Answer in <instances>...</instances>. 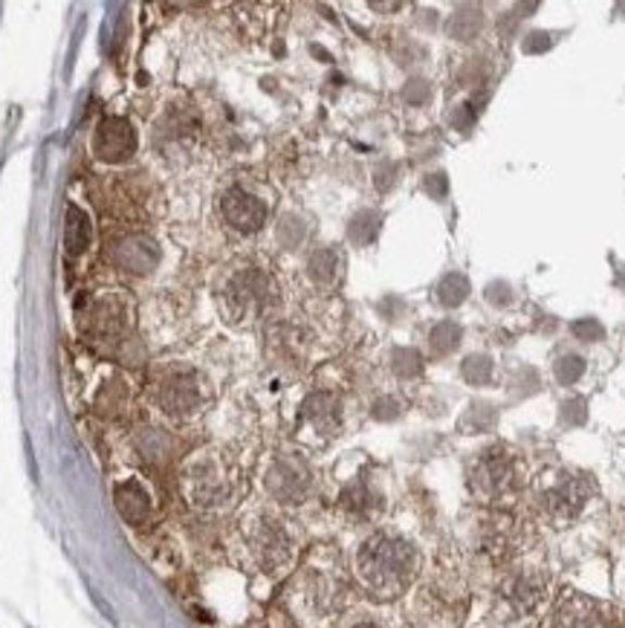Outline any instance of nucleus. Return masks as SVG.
Segmentation results:
<instances>
[{
	"label": "nucleus",
	"instance_id": "f257e3e1",
	"mask_svg": "<svg viewBox=\"0 0 625 628\" xmlns=\"http://www.w3.org/2000/svg\"><path fill=\"white\" fill-rule=\"evenodd\" d=\"M359 582L377 600H394L406 593L420 571V553L406 536L377 530L359 544L354 556Z\"/></svg>",
	"mask_w": 625,
	"mask_h": 628
},
{
	"label": "nucleus",
	"instance_id": "f03ea898",
	"mask_svg": "<svg viewBox=\"0 0 625 628\" xmlns=\"http://www.w3.org/2000/svg\"><path fill=\"white\" fill-rule=\"evenodd\" d=\"M347 597L345 576L324 559H310L290 585V608L304 626L319 628L342 611Z\"/></svg>",
	"mask_w": 625,
	"mask_h": 628
},
{
	"label": "nucleus",
	"instance_id": "7ed1b4c3",
	"mask_svg": "<svg viewBox=\"0 0 625 628\" xmlns=\"http://www.w3.org/2000/svg\"><path fill=\"white\" fill-rule=\"evenodd\" d=\"M182 496L197 510H220L234 496V472L224 454L197 452L182 463Z\"/></svg>",
	"mask_w": 625,
	"mask_h": 628
},
{
	"label": "nucleus",
	"instance_id": "20e7f679",
	"mask_svg": "<svg viewBox=\"0 0 625 628\" xmlns=\"http://www.w3.org/2000/svg\"><path fill=\"white\" fill-rule=\"evenodd\" d=\"M243 544L246 553L264 574H278L290 567L295 556V539L281 518L269 513H255L243 522Z\"/></svg>",
	"mask_w": 625,
	"mask_h": 628
},
{
	"label": "nucleus",
	"instance_id": "39448f33",
	"mask_svg": "<svg viewBox=\"0 0 625 628\" xmlns=\"http://www.w3.org/2000/svg\"><path fill=\"white\" fill-rule=\"evenodd\" d=\"M264 487L278 504H302L316 489V475H312L310 463L302 461V458L281 454V458L269 463L267 475H264Z\"/></svg>",
	"mask_w": 625,
	"mask_h": 628
},
{
	"label": "nucleus",
	"instance_id": "423d86ee",
	"mask_svg": "<svg viewBox=\"0 0 625 628\" xmlns=\"http://www.w3.org/2000/svg\"><path fill=\"white\" fill-rule=\"evenodd\" d=\"M590 496V484L582 475L571 472H556L550 480H541L538 487V507L550 515L553 522H567L579 513Z\"/></svg>",
	"mask_w": 625,
	"mask_h": 628
},
{
	"label": "nucleus",
	"instance_id": "0eeeda50",
	"mask_svg": "<svg viewBox=\"0 0 625 628\" xmlns=\"http://www.w3.org/2000/svg\"><path fill=\"white\" fill-rule=\"evenodd\" d=\"M160 409L174 420H189L203 409V385L191 371H174L156 388Z\"/></svg>",
	"mask_w": 625,
	"mask_h": 628
},
{
	"label": "nucleus",
	"instance_id": "6e6552de",
	"mask_svg": "<svg viewBox=\"0 0 625 628\" xmlns=\"http://www.w3.org/2000/svg\"><path fill=\"white\" fill-rule=\"evenodd\" d=\"M226 302L232 316L250 319V316L264 313L272 302V284L260 270H243L238 272L229 287H226Z\"/></svg>",
	"mask_w": 625,
	"mask_h": 628
},
{
	"label": "nucleus",
	"instance_id": "1a4fd4ad",
	"mask_svg": "<svg viewBox=\"0 0 625 628\" xmlns=\"http://www.w3.org/2000/svg\"><path fill=\"white\" fill-rule=\"evenodd\" d=\"M515 487V463L501 449H486L472 466V489L484 498H501Z\"/></svg>",
	"mask_w": 625,
	"mask_h": 628
},
{
	"label": "nucleus",
	"instance_id": "9d476101",
	"mask_svg": "<svg viewBox=\"0 0 625 628\" xmlns=\"http://www.w3.org/2000/svg\"><path fill=\"white\" fill-rule=\"evenodd\" d=\"M95 157L104 159V163H125V159L137 151V131L128 119H119V116H111L99 125L93 140Z\"/></svg>",
	"mask_w": 625,
	"mask_h": 628
},
{
	"label": "nucleus",
	"instance_id": "9b49d317",
	"mask_svg": "<svg viewBox=\"0 0 625 628\" xmlns=\"http://www.w3.org/2000/svg\"><path fill=\"white\" fill-rule=\"evenodd\" d=\"M113 504L130 527H142L154 518V496L139 478H122L113 487Z\"/></svg>",
	"mask_w": 625,
	"mask_h": 628
},
{
	"label": "nucleus",
	"instance_id": "f8f14e48",
	"mask_svg": "<svg viewBox=\"0 0 625 628\" xmlns=\"http://www.w3.org/2000/svg\"><path fill=\"white\" fill-rule=\"evenodd\" d=\"M220 212H224L226 223L238 232H258L267 220V206L255 197V194L243 192V189H229L220 201Z\"/></svg>",
	"mask_w": 625,
	"mask_h": 628
},
{
	"label": "nucleus",
	"instance_id": "ddd939ff",
	"mask_svg": "<svg viewBox=\"0 0 625 628\" xmlns=\"http://www.w3.org/2000/svg\"><path fill=\"white\" fill-rule=\"evenodd\" d=\"M541 597H545V585L536 574H515L501 585L503 608L515 614V617L530 614L541 602Z\"/></svg>",
	"mask_w": 625,
	"mask_h": 628
},
{
	"label": "nucleus",
	"instance_id": "4468645a",
	"mask_svg": "<svg viewBox=\"0 0 625 628\" xmlns=\"http://www.w3.org/2000/svg\"><path fill=\"white\" fill-rule=\"evenodd\" d=\"M111 258L113 264L125 272H148L154 270V264L160 261V249H156L154 241H148V238L142 235H133L113 246Z\"/></svg>",
	"mask_w": 625,
	"mask_h": 628
},
{
	"label": "nucleus",
	"instance_id": "2eb2a0df",
	"mask_svg": "<svg viewBox=\"0 0 625 628\" xmlns=\"http://www.w3.org/2000/svg\"><path fill=\"white\" fill-rule=\"evenodd\" d=\"M302 423L310 428L312 435L333 437L339 423H342V411L339 402L330 394H312L310 400L302 406Z\"/></svg>",
	"mask_w": 625,
	"mask_h": 628
},
{
	"label": "nucleus",
	"instance_id": "dca6fc26",
	"mask_svg": "<svg viewBox=\"0 0 625 628\" xmlns=\"http://www.w3.org/2000/svg\"><path fill=\"white\" fill-rule=\"evenodd\" d=\"M559 628H605V614L597 602L573 597L571 602H564L562 614H559Z\"/></svg>",
	"mask_w": 625,
	"mask_h": 628
},
{
	"label": "nucleus",
	"instance_id": "f3484780",
	"mask_svg": "<svg viewBox=\"0 0 625 628\" xmlns=\"http://www.w3.org/2000/svg\"><path fill=\"white\" fill-rule=\"evenodd\" d=\"M90 244V218L87 212L69 203L67 215H64V246L69 255H81Z\"/></svg>",
	"mask_w": 625,
	"mask_h": 628
},
{
	"label": "nucleus",
	"instance_id": "a211bd4d",
	"mask_svg": "<svg viewBox=\"0 0 625 628\" xmlns=\"http://www.w3.org/2000/svg\"><path fill=\"white\" fill-rule=\"evenodd\" d=\"M342 507H345L350 515H356V518H371V515L380 510V496L373 492L371 484L354 480V484L345 489V496H342Z\"/></svg>",
	"mask_w": 625,
	"mask_h": 628
},
{
	"label": "nucleus",
	"instance_id": "6ab92c4d",
	"mask_svg": "<svg viewBox=\"0 0 625 628\" xmlns=\"http://www.w3.org/2000/svg\"><path fill=\"white\" fill-rule=\"evenodd\" d=\"M342 275V255L336 249H319L310 258V279L319 287H333Z\"/></svg>",
	"mask_w": 625,
	"mask_h": 628
},
{
	"label": "nucleus",
	"instance_id": "aec40b11",
	"mask_svg": "<svg viewBox=\"0 0 625 628\" xmlns=\"http://www.w3.org/2000/svg\"><path fill=\"white\" fill-rule=\"evenodd\" d=\"M469 293V281L463 275H446V279L437 284V298H441L446 307L460 305Z\"/></svg>",
	"mask_w": 625,
	"mask_h": 628
},
{
	"label": "nucleus",
	"instance_id": "412c9836",
	"mask_svg": "<svg viewBox=\"0 0 625 628\" xmlns=\"http://www.w3.org/2000/svg\"><path fill=\"white\" fill-rule=\"evenodd\" d=\"M481 24H484V21H481V15H477L475 10H460L458 15L451 18L449 33L458 38V41H469V38L475 36L477 29H481Z\"/></svg>",
	"mask_w": 625,
	"mask_h": 628
},
{
	"label": "nucleus",
	"instance_id": "4be33fe9",
	"mask_svg": "<svg viewBox=\"0 0 625 628\" xmlns=\"http://www.w3.org/2000/svg\"><path fill=\"white\" fill-rule=\"evenodd\" d=\"M460 342V328L455 322H441L432 331V348L437 354H451V350L458 348Z\"/></svg>",
	"mask_w": 625,
	"mask_h": 628
},
{
	"label": "nucleus",
	"instance_id": "5701e85b",
	"mask_svg": "<svg viewBox=\"0 0 625 628\" xmlns=\"http://www.w3.org/2000/svg\"><path fill=\"white\" fill-rule=\"evenodd\" d=\"M377 215L373 212H362V215H356L354 223H350V229H347V235H350V241H356V244H368L373 238V232H377Z\"/></svg>",
	"mask_w": 625,
	"mask_h": 628
},
{
	"label": "nucleus",
	"instance_id": "b1692460",
	"mask_svg": "<svg viewBox=\"0 0 625 628\" xmlns=\"http://www.w3.org/2000/svg\"><path fill=\"white\" fill-rule=\"evenodd\" d=\"M489 374H493V359L486 357H469L467 362H463V376H467L469 383H486L489 380Z\"/></svg>",
	"mask_w": 625,
	"mask_h": 628
},
{
	"label": "nucleus",
	"instance_id": "393cba45",
	"mask_svg": "<svg viewBox=\"0 0 625 628\" xmlns=\"http://www.w3.org/2000/svg\"><path fill=\"white\" fill-rule=\"evenodd\" d=\"M582 371H585V359H579V357H564L556 362V380L564 385L576 383V380L582 376Z\"/></svg>",
	"mask_w": 625,
	"mask_h": 628
},
{
	"label": "nucleus",
	"instance_id": "a878e982",
	"mask_svg": "<svg viewBox=\"0 0 625 628\" xmlns=\"http://www.w3.org/2000/svg\"><path fill=\"white\" fill-rule=\"evenodd\" d=\"M339 628H388V623L382 617H377V614H371V611H356V614L342 619Z\"/></svg>",
	"mask_w": 625,
	"mask_h": 628
},
{
	"label": "nucleus",
	"instance_id": "bb28decb",
	"mask_svg": "<svg viewBox=\"0 0 625 628\" xmlns=\"http://www.w3.org/2000/svg\"><path fill=\"white\" fill-rule=\"evenodd\" d=\"M394 371L403 376H411L420 371V357H417L414 350H397L394 354Z\"/></svg>",
	"mask_w": 625,
	"mask_h": 628
},
{
	"label": "nucleus",
	"instance_id": "cd10ccee",
	"mask_svg": "<svg viewBox=\"0 0 625 628\" xmlns=\"http://www.w3.org/2000/svg\"><path fill=\"white\" fill-rule=\"evenodd\" d=\"M573 333L582 336L585 342H597V339H602V324L594 322V319H585V322L573 324Z\"/></svg>",
	"mask_w": 625,
	"mask_h": 628
}]
</instances>
